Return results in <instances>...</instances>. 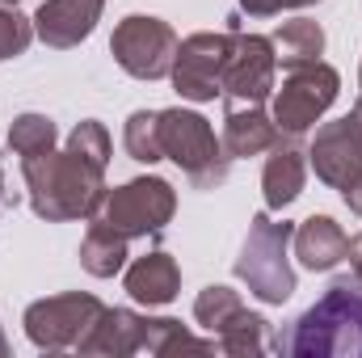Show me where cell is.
Instances as JSON below:
<instances>
[{
	"label": "cell",
	"instance_id": "obj_1",
	"mask_svg": "<svg viewBox=\"0 0 362 358\" xmlns=\"http://www.w3.org/2000/svg\"><path fill=\"white\" fill-rule=\"evenodd\" d=\"M21 178L30 194V211L47 224L89 219L97 198L105 194V165L89 161L68 144L64 152L51 148L42 156H21Z\"/></svg>",
	"mask_w": 362,
	"mask_h": 358
},
{
	"label": "cell",
	"instance_id": "obj_2",
	"mask_svg": "<svg viewBox=\"0 0 362 358\" xmlns=\"http://www.w3.org/2000/svg\"><path fill=\"white\" fill-rule=\"evenodd\" d=\"M274 350L286 358H362V282L337 278L274 337Z\"/></svg>",
	"mask_w": 362,
	"mask_h": 358
},
{
	"label": "cell",
	"instance_id": "obj_3",
	"mask_svg": "<svg viewBox=\"0 0 362 358\" xmlns=\"http://www.w3.org/2000/svg\"><path fill=\"white\" fill-rule=\"evenodd\" d=\"M81 358H127V354H219L215 337H194L173 316H144L131 308H105L89 337L76 346Z\"/></svg>",
	"mask_w": 362,
	"mask_h": 358
},
{
	"label": "cell",
	"instance_id": "obj_4",
	"mask_svg": "<svg viewBox=\"0 0 362 358\" xmlns=\"http://www.w3.org/2000/svg\"><path fill=\"white\" fill-rule=\"evenodd\" d=\"M291 236H295V224L274 219V211H257L249 219V236H245L240 258H236V278L262 304H286L295 295Z\"/></svg>",
	"mask_w": 362,
	"mask_h": 358
},
{
	"label": "cell",
	"instance_id": "obj_5",
	"mask_svg": "<svg viewBox=\"0 0 362 358\" xmlns=\"http://www.w3.org/2000/svg\"><path fill=\"white\" fill-rule=\"evenodd\" d=\"M160 148H165V161H173L194 190H215L228 181L232 161H228L215 127L198 110H185V105L160 110Z\"/></svg>",
	"mask_w": 362,
	"mask_h": 358
},
{
	"label": "cell",
	"instance_id": "obj_6",
	"mask_svg": "<svg viewBox=\"0 0 362 358\" xmlns=\"http://www.w3.org/2000/svg\"><path fill=\"white\" fill-rule=\"evenodd\" d=\"M177 215V190L165 178L148 173V178H131L122 185H105V194L97 198L89 219L110 224L114 232H122L127 241L135 236H160Z\"/></svg>",
	"mask_w": 362,
	"mask_h": 358
},
{
	"label": "cell",
	"instance_id": "obj_7",
	"mask_svg": "<svg viewBox=\"0 0 362 358\" xmlns=\"http://www.w3.org/2000/svg\"><path fill=\"white\" fill-rule=\"evenodd\" d=\"M337 93H341V76L325 59L286 68L282 85H274V97H270V114L278 122V131L282 135H308L329 114Z\"/></svg>",
	"mask_w": 362,
	"mask_h": 358
},
{
	"label": "cell",
	"instance_id": "obj_8",
	"mask_svg": "<svg viewBox=\"0 0 362 358\" xmlns=\"http://www.w3.org/2000/svg\"><path fill=\"white\" fill-rule=\"evenodd\" d=\"M105 304L89 295V291H64V295H47V299H34L21 316L25 325V337L34 350L42 354H59V350H76L89 329L101 321Z\"/></svg>",
	"mask_w": 362,
	"mask_h": 358
},
{
	"label": "cell",
	"instance_id": "obj_9",
	"mask_svg": "<svg viewBox=\"0 0 362 358\" xmlns=\"http://www.w3.org/2000/svg\"><path fill=\"white\" fill-rule=\"evenodd\" d=\"M177 34L169 21L148 17V13H131L114 25L110 38V55L114 64L135 76V81H165L173 72V55H177Z\"/></svg>",
	"mask_w": 362,
	"mask_h": 358
},
{
	"label": "cell",
	"instance_id": "obj_10",
	"mask_svg": "<svg viewBox=\"0 0 362 358\" xmlns=\"http://www.w3.org/2000/svg\"><path fill=\"white\" fill-rule=\"evenodd\" d=\"M232 51V30H198L177 42L173 55V89L181 101H215L223 97V64Z\"/></svg>",
	"mask_w": 362,
	"mask_h": 358
},
{
	"label": "cell",
	"instance_id": "obj_11",
	"mask_svg": "<svg viewBox=\"0 0 362 358\" xmlns=\"http://www.w3.org/2000/svg\"><path fill=\"white\" fill-rule=\"evenodd\" d=\"M232 30V51L223 64V97L232 101H270L274 97V72H278V55L266 34H249L240 30V21H228Z\"/></svg>",
	"mask_w": 362,
	"mask_h": 358
},
{
	"label": "cell",
	"instance_id": "obj_12",
	"mask_svg": "<svg viewBox=\"0 0 362 358\" xmlns=\"http://www.w3.org/2000/svg\"><path fill=\"white\" fill-rule=\"evenodd\" d=\"M308 165L329 190L346 194L362 181V127L346 114L337 122H325L316 139L308 144Z\"/></svg>",
	"mask_w": 362,
	"mask_h": 358
},
{
	"label": "cell",
	"instance_id": "obj_13",
	"mask_svg": "<svg viewBox=\"0 0 362 358\" xmlns=\"http://www.w3.org/2000/svg\"><path fill=\"white\" fill-rule=\"evenodd\" d=\"M278 122L262 101H232L223 97V152L228 161H249V156H266L278 144Z\"/></svg>",
	"mask_w": 362,
	"mask_h": 358
},
{
	"label": "cell",
	"instance_id": "obj_14",
	"mask_svg": "<svg viewBox=\"0 0 362 358\" xmlns=\"http://www.w3.org/2000/svg\"><path fill=\"white\" fill-rule=\"evenodd\" d=\"M101 13H105V0H42L34 13V34L47 47L68 51V47H81L97 30Z\"/></svg>",
	"mask_w": 362,
	"mask_h": 358
},
{
	"label": "cell",
	"instance_id": "obj_15",
	"mask_svg": "<svg viewBox=\"0 0 362 358\" xmlns=\"http://www.w3.org/2000/svg\"><path fill=\"white\" fill-rule=\"evenodd\" d=\"M308 185V148L303 135H278L270 152H266V169H262V194H266V211H286Z\"/></svg>",
	"mask_w": 362,
	"mask_h": 358
},
{
	"label": "cell",
	"instance_id": "obj_16",
	"mask_svg": "<svg viewBox=\"0 0 362 358\" xmlns=\"http://www.w3.org/2000/svg\"><path fill=\"white\" fill-rule=\"evenodd\" d=\"M291 253L299 258V266L312 274H329L346 262L350 253V236L341 232V224L333 215H308L303 224H295L291 236Z\"/></svg>",
	"mask_w": 362,
	"mask_h": 358
},
{
	"label": "cell",
	"instance_id": "obj_17",
	"mask_svg": "<svg viewBox=\"0 0 362 358\" xmlns=\"http://www.w3.org/2000/svg\"><path fill=\"white\" fill-rule=\"evenodd\" d=\"M122 287H127V295L135 299V304H144V308H165V304H173L181 295V266L173 253H165V249H152V253H144V258H135L127 274H122Z\"/></svg>",
	"mask_w": 362,
	"mask_h": 358
},
{
	"label": "cell",
	"instance_id": "obj_18",
	"mask_svg": "<svg viewBox=\"0 0 362 358\" xmlns=\"http://www.w3.org/2000/svg\"><path fill=\"white\" fill-rule=\"evenodd\" d=\"M127 258H131V241L122 232H114L110 224L89 219V232L81 241V266L89 270L93 278H114V274L127 270Z\"/></svg>",
	"mask_w": 362,
	"mask_h": 358
},
{
	"label": "cell",
	"instance_id": "obj_19",
	"mask_svg": "<svg viewBox=\"0 0 362 358\" xmlns=\"http://www.w3.org/2000/svg\"><path fill=\"white\" fill-rule=\"evenodd\" d=\"M270 42H274V55H278L282 68H299V64H312V59L325 55V30L312 17L282 21L270 34Z\"/></svg>",
	"mask_w": 362,
	"mask_h": 358
},
{
	"label": "cell",
	"instance_id": "obj_20",
	"mask_svg": "<svg viewBox=\"0 0 362 358\" xmlns=\"http://www.w3.org/2000/svg\"><path fill=\"white\" fill-rule=\"evenodd\" d=\"M266 333H270V321H266L262 312L240 308V312L215 333V342H219V354H228V358H262L266 354Z\"/></svg>",
	"mask_w": 362,
	"mask_h": 358
},
{
	"label": "cell",
	"instance_id": "obj_21",
	"mask_svg": "<svg viewBox=\"0 0 362 358\" xmlns=\"http://www.w3.org/2000/svg\"><path fill=\"white\" fill-rule=\"evenodd\" d=\"M122 144H127V156L139 161V165H156L165 161V148H160V110H135L122 127Z\"/></svg>",
	"mask_w": 362,
	"mask_h": 358
},
{
	"label": "cell",
	"instance_id": "obj_22",
	"mask_svg": "<svg viewBox=\"0 0 362 358\" xmlns=\"http://www.w3.org/2000/svg\"><path fill=\"white\" fill-rule=\"evenodd\" d=\"M59 144V127L47 118V114H17L13 127H8V148L17 156H42Z\"/></svg>",
	"mask_w": 362,
	"mask_h": 358
},
{
	"label": "cell",
	"instance_id": "obj_23",
	"mask_svg": "<svg viewBox=\"0 0 362 358\" xmlns=\"http://www.w3.org/2000/svg\"><path fill=\"white\" fill-rule=\"evenodd\" d=\"M240 308H245V304H240V291H232V287H223V282H211V287H202L198 299H194V321L215 337Z\"/></svg>",
	"mask_w": 362,
	"mask_h": 358
},
{
	"label": "cell",
	"instance_id": "obj_24",
	"mask_svg": "<svg viewBox=\"0 0 362 358\" xmlns=\"http://www.w3.org/2000/svg\"><path fill=\"white\" fill-rule=\"evenodd\" d=\"M34 17L17 13V4H0V59H17L34 42Z\"/></svg>",
	"mask_w": 362,
	"mask_h": 358
},
{
	"label": "cell",
	"instance_id": "obj_25",
	"mask_svg": "<svg viewBox=\"0 0 362 358\" xmlns=\"http://www.w3.org/2000/svg\"><path fill=\"white\" fill-rule=\"evenodd\" d=\"M312 4H320V0H240V8L249 17H278L286 8H312Z\"/></svg>",
	"mask_w": 362,
	"mask_h": 358
},
{
	"label": "cell",
	"instance_id": "obj_26",
	"mask_svg": "<svg viewBox=\"0 0 362 358\" xmlns=\"http://www.w3.org/2000/svg\"><path fill=\"white\" fill-rule=\"evenodd\" d=\"M346 262H350V270H354V278L362 282V232L358 236H350V253H346Z\"/></svg>",
	"mask_w": 362,
	"mask_h": 358
},
{
	"label": "cell",
	"instance_id": "obj_27",
	"mask_svg": "<svg viewBox=\"0 0 362 358\" xmlns=\"http://www.w3.org/2000/svg\"><path fill=\"white\" fill-rule=\"evenodd\" d=\"M341 202H346L354 215H362V181L354 185V190H346V194H341Z\"/></svg>",
	"mask_w": 362,
	"mask_h": 358
},
{
	"label": "cell",
	"instance_id": "obj_28",
	"mask_svg": "<svg viewBox=\"0 0 362 358\" xmlns=\"http://www.w3.org/2000/svg\"><path fill=\"white\" fill-rule=\"evenodd\" d=\"M8 202H17V198H8V190H4V169H0V207H8Z\"/></svg>",
	"mask_w": 362,
	"mask_h": 358
},
{
	"label": "cell",
	"instance_id": "obj_29",
	"mask_svg": "<svg viewBox=\"0 0 362 358\" xmlns=\"http://www.w3.org/2000/svg\"><path fill=\"white\" fill-rule=\"evenodd\" d=\"M0 358H8V337H4V329H0Z\"/></svg>",
	"mask_w": 362,
	"mask_h": 358
},
{
	"label": "cell",
	"instance_id": "obj_30",
	"mask_svg": "<svg viewBox=\"0 0 362 358\" xmlns=\"http://www.w3.org/2000/svg\"><path fill=\"white\" fill-rule=\"evenodd\" d=\"M358 89H362V68H358Z\"/></svg>",
	"mask_w": 362,
	"mask_h": 358
},
{
	"label": "cell",
	"instance_id": "obj_31",
	"mask_svg": "<svg viewBox=\"0 0 362 358\" xmlns=\"http://www.w3.org/2000/svg\"><path fill=\"white\" fill-rule=\"evenodd\" d=\"M0 4H17V0H0Z\"/></svg>",
	"mask_w": 362,
	"mask_h": 358
}]
</instances>
